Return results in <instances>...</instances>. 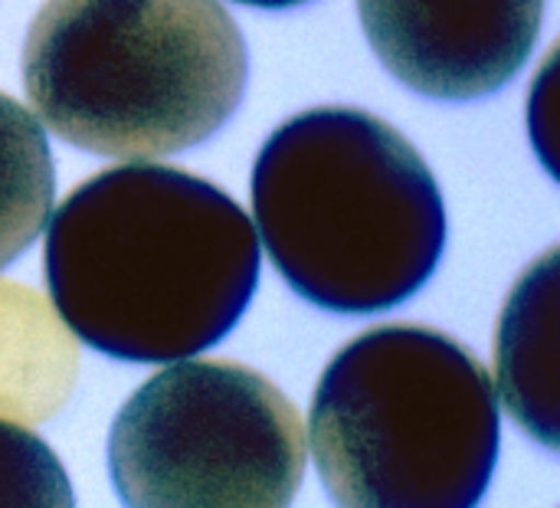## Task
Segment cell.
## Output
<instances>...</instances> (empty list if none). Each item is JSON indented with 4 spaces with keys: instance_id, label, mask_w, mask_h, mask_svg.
<instances>
[{
    "instance_id": "cell-1",
    "label": "cell",
    "mask_w": 560,
    "mask_h": 508,
    "mask_svg": "<svg viewBox=\"0 0 560 508\" xmlns=\"http://www.w3.org/2000/svg\"><path fill=\"white\" fill-rule=\"evenodd\" d=\"M46 286L62 325L131 365L223 342L259 286V236L217 184L131 161L82 181L46 220Z\"/></svg>"
},
{
    "instance_id": "cell-2",
    "label": "cell",
    "mask_w": 560,
    "mask_h": 508,
    "mask_svg": "<svg viewBox=\"0 0 560 508\" xmlns=\"http://www.w3.org/2000/svg\"><path fill=\"white\" fill-rule=\"evenodd\" d=\"M253 227L295 296L377 315L417 296L446 250V204L423 154L384 118L318 105L282 122L253 164Z\"/></svg>"
},
{
    "instance_id": "cell-3",
    "label": "cell",
    "mask_w": 560,
    "mask_h": 508,
    "mask_svg": "<svg viewBox=\"0 0 560 508\" xmlns=\"http://www.w3.org/2000/svg\"><path fill=\"white\" fill-rule=\"evenodd\" d=\"M20 72L36 118L66 145L164 158L236 115L249 56L220 0H46Z\"/></svg>"
},
{
    "instance_id": "cell-4",
    "label": "cell",
    "mask_w": 560,
    "mask_h": 508,
    "mask_svg": "<svg viewBox=\"0 0 560 508\" xmlns=\"http://www.w3.org/2000/svg\"><path fill=\"white\" fill-rule=\"evenodd\" d=\"M499 443L486 365L427 325L358 335L312 397L308 450L338 508H479Z\"/></svg>"
},
{
    "instance_id": "cell-5",
    "label": "cell",
    "mask_w": 560,
    "mask_h": 508,
    "mask_svg": "<svg viewBox=\"0 0 560 508\" xmlns=\"http://www.w3.org/2000/svg\"><path fill=\"white\" fill-rule=\"evenodd\" d=\"M292 401L236 361H174L148 378L108 434L125 508H289L305 476Z\"/></svg>"
},
{
    "instance_id": "cell-6",
    "label": "cell",
    "mask_w": 560,
    "mask_h": 508,
    "mask_svg": "<svg viewBox=\"0 0 560 508\" xmlns=\"http://www.w3.org/2000/svg\"><path fill=\"white\" fill-rule=\"evenodd\" d=\"M358 16L381 66L410 92L472 102L525 69L545 0H358Z\"/></svg>"
},
{
    "instance_id": "cell-7",
    "label": "cell",
    "mask_w": 560,
    "mask_h": 508,
    "mask_svg": "<svg viewBox=\"0 0 560 508\" xmlns=\"http://www.w3.org/2000/svg\"><path fill=\"white\" fill-rule=\"evenodd\" d=\"M560 253L551 246L515 282L495 335L499 391L512 420L545 450L560 427Z\"/></svg>"
},
{
    "instance_id": "cell-8",
    "label": "cell",
    "mask_w": 560,
    "mask_h": 508,
    "mask_svg": "<svg viewBox=\"0 0 560 508\" xmlns=\"http://www.w3.org/2000/svg\"><path fill=\"white\" fill-rule=\"evenodd\" d=\"M79 351L56 309L23 282L0 279V417L43 424L75 388Z\"/></svg>"
},
{
    "instance_id": "cell-9",
    "label": "cell",
    "mask_w": 560,
    "mask_h": 508,
    "mask_svg": "<svg viewBox=\"0 0 560 508\" xmlns=\"http://www.w3.org/2000/svg\"><path fill=\"white\" fill-rule=\"evenodd\" d=\"M56 168L36 115L0 92V269L33 246L49 220Z\"/></svg>"
},
{
    "instance_id": "cell-10",
    "label": "cell",
    "mask_w": 560,
    "mask_h": 508,
    "mask_svg": "<svg viewBox=\"0 0 560 508\" xmlns=\"http://www.w3.org/2000/svg\"><path fill=\"white\" fill-rule=\"evenodd\" d=\"M0 508H75L59 457L26 427L0 417Z\"/></svg>"
},
{
    "instance_id": "cell-11",
    "label": "cell",
    "mask_w": 560,
    "mask_h": 508,
    "mask_svg": "<svg viewBox=\"0 0 560 508\" xmlns=\"http://www.w3.org/2000/svg\"><path fill=\"white\" fill-rule=\"evenodd\" d=\"M233 3L259 7V10H289V7H299V3H308V0H233Z\"/></svg>"
}]
</instances>
